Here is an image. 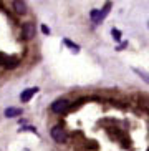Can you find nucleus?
I'll use <instances>...</instances> for the list:
<instances>
[{"label":"nucleus","instance_id":"4","mask_svg":"<svg viewBox=\"0 0 149 151\" xmlns=\"http://www.w3.org/2000/svg\"><path fill=\"white\" fill-rule=\"evenodd\" d=\"M35 93H38V88H37V86H33V88H28V90H23L22 95H20V100H22L23 103L30 101L32 96H33Z\"/></svg>","mask_w":149,"mask_h":151},{"label":"nucleus","instance_id":"10","mask_svg":"<svg viewBox=\"0 0 149 151\" xmlns=\"http://www.w3.org/2000/svg\"><path fill=\"white\" fill-rule=\"evenodd\" d=\"M110 10H111V2H108V4H106V7H105L103 10H101V14H103V17H106V14H108Z\"/></svg>","mask_w":149,"mask_h":151},{"label":"nucleus","instance_id":"5","mask_svg":"<svg viewBox=\"0 0 149 151\" xmlns=\"http://www.w3.org/2000/svg\"><path fill=\"white\" fill-rule=\"evenodd\" d=\"M90 18H91V22H93V23H101L103 20H105V17H103V14H101V10H96V9H93V10H91Z\"/></svg>","mask_w":149,"mask_h":151},{"label":"nucleus","instance_id":"7","mask_svg":"<svg viewBox=\"0 0 149 151\" xmlns=\"http://www.w3.org/2000/svg\"><path fill=\"white\" fill-rule=\"evenodd\" d=\"M4 115L7 116V118H13V116H20V115H22V110H20V108H7Z\"/></svg>","mask_w":149,"mask_h":151},{"label":"nucleus","instance_id":"2","mask_svg":"<svg viewBox=\"0 0 149 151\" xmlns=\"http://www.w3.org/2000/svg\"><path fill=\"white\" fill-rule=\"evenodd\" d=\"M70 106V101L68 100H65V98H58V100H55V101L52 103V111L53 113H57V115H60V113H65L66 108Z\"/></svg>","mask_w":149,"mask_h":151},{"label":"nucleus","instance_id":"11","mask_svg":"<svg viewBox=\"0 0 149 151\" xmlns=\"http://www.w3.org/2000/svg\"><path fill=\"white\" fill-rule=\"evenodd\" d=\"M40 28H42V32H43L45 35H50V28L47 27V25H45V23H42V25H40Z\"/></svg>","mask_w":149,"mask_h":151},{"label":"nucleus","instance_id":"13","mask_svg":"<svg viewBox=\"0 0 149 151\" xmlns=\"http://www.w3.org/2000/svg\"><path fill=\"white\" fill-rule=\"evenodd\" d=\"M5 60H7V57H5L4 53H0V63H2V65L5 63Z\"/></svg>","mask_w":149,"mask_h":151},{"label":"nucleus","instance_id":"8","mask_svg":"<svg viewBox=\"0 0 149 151\" xmlns=\"http://www.w3.org/2000/svg\"><path fill=\"white\" fill-rule=\"evenodd\" d=\"M63 43H65L66 47H70V48L73 50V52H80V47H78V45H74L73 42L70 40V38H63Z\"/></svg>","mask_w":149,"mask_h":151},{"label":"nucleus","instance_id":"12","mask_svg":"<svg viewBox=\"0 0 149 151\" xmlns=\"http://www.w3.org/2000/svg\"><path fill=\"white\" fill-rule=\"evenodd\" d=\"M134 71H136L138 75H141V76H143V78H146V81H148V83H149V75H146V73H143V71H139V70H134Z\"/></svg>","mask_w":149,"mask_h":151},{"label":"nucleus","instance_id":"3","mask_svg":"<svg viewBox=\"0 0 149 151\" xmlns=\"http://www.w3.org/2000/svg\"><path fill=\"white\" fill-rule=\"evenodd\" d=\"M35 33H37V28H35V25H33V23H27V25H23L22 37L25 38V40H32V38L35 37Z\"/></svg>","mask_w":149,"mask_h":151},{"label":"nucleus","instance_id":"6","mask_svg":"<svg viewBox=\"0 0 149 151\" xmlns=\"http://www.w3.org/2000/svg\"><path fill=\"white\" fill-rule=\"evenodd\" d=\"M13 9H15V12H17L18 15H25V12H27L25 4H23V2H20V0L13 2Z\"/></svg>","mask_w":149,"mask_h":151},{"label":"nucleus","instance_id":"1","mask_svg":"<svg viewBox=\"0 0 149 151\" xmlns=\"http://www.w3.org/2000/svg\"><path fill=\"white\" fill-rule=\"evenodd\" d=\"M50 134H52V138L55 139L57 143H66V139H68V134H66V131L62 128V126H53L52 129H50Z\"/></svg>","mask_w":149,"mask_h":151},{"label":"nucleus","instance_id":"9","mask_svg":"<svg viewBox=\"0 0 149 151\" xmlns=\"http://www.w3.org/2000/svg\"><path fill=\"white\" fill-rule=\"evenodd\" d=\"M111 35H113V38L119 40V38H121V32H119V30H116V28H113V30H111Z\"/></svg>","mask_w":149,"mask_h":151}]
</instances>
